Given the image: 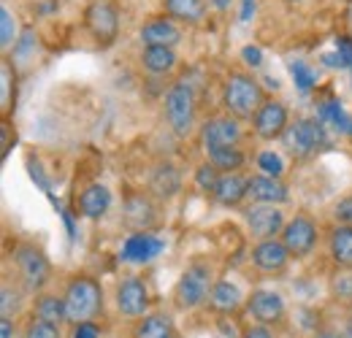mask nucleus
Here are the masks:
<instances>
[{
    "label": "nucleus",
    "instance_id": "f257e3e1",
    "mask_svg": "<svg viewBox=\"0 0 352 338\" xmlns=\"http://www.w3.org/2000/svg\"><path fill=\"white\" fill-rule=\"evenodd\" d=\"M63 297H65V311H68L71 325L92 322L103 311V287L92 276H74L68 282Z\"/></svg>",
    "mask_w": 352,
    "mask_h": 338
},
{
    "label": "nucleus",
    "instance_id": "f03ea898",
    "mask_svg": "<svg viewBox=\"0 0 352 338\" xmlns=\"http://www.w3.org/2000/svg\"><path fill=\"white\" fill-rule=\"evenodd\" d=\"M265 100L268 98H265L261 82L252 79L250 74H233L225 84V92H222L225 111L233 120H252Z\"/></svg>",
    "mask_w": 352,
    "mask_h": 338
},
{
    "label": "nucleus",
    "instance_id": "7ed1b4c3",
    "mask_svg": "<svg viewBox=\"0 0 352 338\" xmlns=\"http://www.w3.org/2000/svg\"><path fill=\"white\" fill-rule=\"evenodd\" d=\"M214 282H212V265L206 260H192L184 273L179 276L174 287V303L176 308L182 311H192L198 308L201 303L209 300V293H212Z\"/></svg>",
    "mask_w": 352,
    "mask_h": 338
},
{
    "label": "nucleus",
    "instance_id": "20e7f679",
    "mask_svg": "<svg viewBox=\"0 0 352 338\" xmlns=\"http://www.w3.org/2000/svg\"><path fill=\"white\" fill-rule=\"evenodd\" d=\"M14 265H16V273L22 279L25 293H41L52 279V262L41 252V247H36V244H28V241L16 244L14 247Z\"/></svg>",
    "mask_w": 352,
    "mask_h": 338
},
{
    "label": "nucleus",
    "instance_id": "39448f33",
    "mask_svg": "<svg viewBox=\"0 0 352 338\" xmlns=\"http://www.w3.org/2000/svg\"><path fill=\"white\" fill-rule=\"evenodd\" d=\"M166 122L179 138H184L195 125V89L187 82H176L166 92Z\"/></svg>",
    "mask_w": 352,
    "mask_h": 338
},
{
    "label": "nucleus",
    "instance_id": "423d86ee",
    "mask_svg": "<svg viewBox=\"0 0 352 338\" xmlns=\"http://www.w3.org/2000/svg\"><path fill=\"white\" fill-rule=\"evenodd\" d=\"M285 152L293 160H307L311 157L322 144H325V130H322V120H296L282 135Z\"/></svg>",
    "mask_w": 352,
    "mask_h": 338
},
{
    "label": "nucleus",
    "instance_id": "0eeeda50",
    "mask_svg": "<svg viewBox=\"0 0 352 338\" xmlns=\"http://www.w3.org/2000/svg\"><path fill=\"white\" fill-rule=\"evenodd\" d=\"M85 25L95 43L111 46L120 33V11L111 0H92L85 11Z\"/></svg>",
    "mask_w": 352,
    "mask_h": 338
},
{
    "label": "nucleus",
    "instance_id": "6e6552de",
    "mask_svg": "<svg viewBox=\"0 0 352 338\" xmlns=\"http://www.w3.org/2000/svg\"><path fill=\"white\" fill-rule=\"evenodd\" d=\"M282 244L287 247L290 257L311 254L317 247V222L307 214H296L282 230Z\"/></svg>",
    "mask_w": 352,
    "mask_h": 338
},
{
    "label": "nucleus",
    "instance_id": "1a4fd4ad",
    "mask_svg": "<svg viewBox=\"0 0 352 338\" xmlns=\"http://www.w3.org/2000/svg\"><path fill=\"white\" fill-rule=\"evenodd\" d=\"M247 227H250V233L258 238V241H268V238H276V236H282V230H285V214L282 209H276V206H268V203H255V206H250L247 212Z\"/></svg>",
    "mask_w": 352,
    "mask_h": 338
},
{
    "label": "nucleus",
    "instance_id": "9d476101",
    "mask_svg": "<svg viewBox=\"0 0 352 338\" xmlns=\"http://www.w3.org/2000/svg\"><path fill=\"white\" fill-rule=\"evenodd\" d=\"M239 141H241V125L233 117H214L201 127V144L206 155L214 149H225V146H239Z\"/></svg>",
    "mask_w": 352,
    "mask_h": 338
},
{
    "label": "nucleus",
    "instance_id": "9b49d317",
    "mask_svg": "<svg viewBox=\"0 0 352 338\" xmlns=\"http://www.w3.org/2000/svg\"><path fill=\"white\" fill-rule=\"evenodd\" d=\"M287 127H290V117H287V109L279 100H265L263 106L258 109V114L252 117V130L263 141L282 138Z\"/></svg>",
    "mask_w": 352,
    "mask_h": 338
},
{
    "label": "nucleus",
    "instance_id": "f8f14e48",
    "mask_svg": "<svg viewBox=\"0 0 352 338\" xmlns=\"http://www.w3.org/2000/svg\"><path fill=\"white\" fill-rule=\"evenodd\" d=\"M247 314L258 322V325H276L285 319V300L274 290H255L247 297Z\"/></svg>",
    "mask_w": 352,
    "mask_h": 338
},
{
    "label": "nucleus",
    "instance_id": "ddd939ff",
    "mask_svg": "<svg viewBox=\"0 0 352 338\" xmlns=\"http://www.w3.org/2000/svg\"><path fill=\"white\" fill-rule=\"evenodd\" d=\"M163 249H166V241H163V238H157V236L149 233V230H135L133 236H128V241L122 244L120 257H122L125 262H138V265H144V262H152Z\"/></svg>",
    "mask_w": 352,
    "mask_h": 338
},
{
    "label": "nucleus",
    "instance_id": "4468645a",
    "mask_svg": "<svg viewBox=\"0 0 352 338\" xmlns=\"http://www.w3.org/2000/svg\"><path fill=\"white\" fill-rule=\"evenodd\" d=\"M117 308L131 319L144 317L149 311V290H146V284L141 279H135V276L120 282V287H117Z\"/></svg>",
    "mask_w": 352,
    "mask_h": 338
},
{
    "label": "nucleus",
    "instance_id": "2eb2a0df",
    "mask_svg": "<svg viewBox=\"0 0 352 338\" xmlns=\"http://www.w3.org/2000/svg\"><path fill=\"white\" fill-rule=\"evenodd\" d=\"M252 262L258 271H265V273H276V271H285L287 260H290V252L287 247L282 244V238H268V241H258L252 247Z\"/></svg>",
    "mask_w": 352,
    "mask_h": 338
},
{
    "label": "nucleus",
    "instance_id": "dca6fc26",
    "mask_svg": "<svg viewBox=\"0 0 352 338\" xmlns=\"http://www.w3.org/2000/svg\"><path fill=\"white\" fill-rule=\"evenodd\" d=\"M250 198H252L255 203L279 206V203H285V201L290 198V192H287V184H285L282 179L258 173V176H250Z\"/></svg>",
    "mask_w": 352,
    "mask_h": 338
},
{
    "label": "nucleus",
    "instance_id": "f3484780",
    "mask_svg": "<svg viewBox=\"0 0 352 338\" xmlns=\"http://www.w3.org/2000/svg\"><path fill=\"white\" fill-rule=\"evenodd\" d=\"M220 206H239L244 198H250V179L247 176H241L239 170L236 173H222L220 176V184H217V190H214V195H212Z\"/></svg>",
    "mask_w": 352,
    "mask_h": 338
},
{
    "label": "nucleus",
    "instance_id": "a211bd4d",
    "mask_svg": "<svg viewBox=\"0 0 352 338\" xmlns=\"http://www.w3.org/2000/svg\"><path fill=\"white\" fill-rule=\"evenodd\" d=\"M109 209H111V192L106 184L85 187V192L79 195V209H76L85 219H100V216H106Z\"/></svg>",
    "mask_w": 352,
    "mask_h": 338
},
{
    "label": "nucleus",
    "instance_id": "6ab92c4d",
    "mask_svg": "<svg viewBox=\"0 0 352 338\" xmlns=\"http://www.w3.org/2000/svg\"><path fill=\"white\" fill-rule=\"evenodd\" d=\"M328 252L331 260L342 268V271H352V227L350 225H336L328 236Z\"/></svg>",
    "mask_w": 352,
    "mask_h": 338
},
{
    "label": "nucleus",
    "instance_id": "aec40b11",
    "mask_svg": "<svg viewBox=\"0 0 352 338\" xmlns=\"http://www.w3.org/2000/svg\"><path fill=\"white\" fill-rule=\"evenodd\" d=\"M179 38H182V33L171 19H152L141 27V41L146 46H171L174 49Z\"/></svg>",
    "mask_w": 352,
    "mask_h": 338
},
{
    "label": "nucleus",
    "instance_id": "412c9836",
    "mask_svg": "<svg viewBox=\"0 0 352 338\" xmlns=\"http://www.w3.org/2000/svg\"><path fill=\"white\" fill-rule=\"evenodd\" d=\"M209 308L214 314H233L239 306H241V290L233 284V282H214L212 293H209Z\"/></svg>",
    "mask_w": 352,
    "mask_h": 338
},
{
    "label": "nucleus",
    "instance_id": "4be33fe9",
    "mask_svg": "<svg viewBox=\"0 0 352 338\" xmlns=\"http://www.w3.org/2000/svg\"><path fill=\"white\" fill-rule=\"evenodd\" d=\"M33 317L41 319L46 325L63 328L68 322V311H65V297L57 295H38L33 303Z\"/></svg>",
    "mask_w": 352,
    "mask_h": 338
},
{
    "label": "nucleus",
    "instance_id": "5701e85b",
    "mask_svg": "<svg viewBox=\"0 0 352 338\" xmlns=\"http://www.w3.org/2000/svg\"><path fill=\"white\" fill-rule=\"evenodd\" d=\"M149 190L152 195H157L160 201H171L176 192L182 190V173L174 168V166H157L152 179H149Z\"/></svg>",
    "mask_w": 352,
    "mask_h": 338
},
{
    "label": "nucleus",
    "instance_id": "b1692460",
    "mask_svg": "<svg viewBox=\"0 0 352 338\" xmlns=\"http://www.w3.org/2000/svg\"><path fill=\"white\" fill-rule=\"evenodd\" d=\"M133 338H174V322H171V317L163 314V311L146 314V317H141V322L135 325Z\"/></svg>",
    "mask_w": 352,
    "mask_h": 338
},
{
    "label": "nucleus",
    "instance_id": "393cba45",
    "mask_svg": "<svg viewBox=\"0 0 352 338\" xmlns=\"http://www.w3.org/2000/svg\"><path fill=\"white\" fill-rule=\"evenodd\" d=\"M141 65L149 71V74H168L174 71L176 65V52L171 46H144L141 52Z\"/></svg>",
    "mask_w": 352,
    "mask_h": 338
},
{
    "label": "nucleus",
    "instance_id": "a878e982",
    "mask_svg": "<svg viewBox=\"0 0 352 338\" xmlns=\"http://www.w3.org/2000/svg\"><path fill=\"white\" fill-rule=\"evenodd\" d=\"M163 5H166V14L171 19L187 22V25H201L206 16L204 0H163Z\"/></svg>",
    "mask_w": 352,
    "mask_h": 338
},
{
    "label": "nucleus",
    "instance_id": "bb28decb",
    "mask_svg": "<svg viewBox=\"0 0 352 338\" xmlns=\"http://www.w3.org/2000/svg\"><path fill=\"white\" fill-rule=\"evenodd\" d=\"M209 163L220 173H236L244 166V152L239 146H225V149H214L209 152Z\"/></svg>",
    "mask_w": 352,
    "mask_h": 338
},
{
    "label": "nucleus",
    "instance_id": "cd10ccee",
    "mask_svg": "<svg viewBox=\"0 0 352 338\" xmlns=\"http://www.w3.org/2000/svg\"><path fill=\"white\" fill-rule=\"evenodd\" d=\"M125 216H128V222H131L133 227H138V230L149 227V225H152V219H155L152 206H149V201H146L144 195H138V198H131V201H128Z\"/></svg>",
    "mask_w": 352,
    "mask_h": 338
},
{
    "label": "nucleus",
    "instance_id": "c85d7f7f",
    "mask_svg": "<svg viewBox=\"0 0 352 338\" xmlns=\"http://www.w3.org/2000/svg\"><path fill=\"white\" fill-rule=\"evenodd\" d=\"M317 114H320V120H322V122H331V125L336 127L339 133H350V130H352L350 117L342 111L339 100H325V103H320Z\"/></svg>",
    "mask_w": 352,
    "mask_h": 338
},
{
    "label": "nucleus",
    "instance_id": "c756f323",
    "mask_svg": "<svg viewBox=\"0 0 352 338\" xmlns=\"http://www.w3.org/2000/svg\"><path fill=\"white\" fill-rule=\"evenodd\" d=\"M220 176H222L220 170L206 160L204 166H198V170H195V187H198L201 192L214 195V190H217V184H220Z\"/></svg>",
    "mask_w": 352,
    "mask_h": 338
},
{
    "label": "nucleus",
    "instance_id": "7c9ffc66",
    "mask_svg": "<svg viewBox=\"0 0 352 338\" xmlns=\"http://www.w3.org/2000/svg\"><path fill=\"white\" fill-rule=\"evenodd\" d=\"M255 166H258V170H261L263 176H276V179H282V173H285V163H282V157H279L274 149L261 152V155L255 157Z\"/></svg>",
    "mask_w": 352,
    "mask_h": 338
},
{
    "label": "nucleus",
    "instance_id": "2f4dec72",
    "mask_svg": "<svg viewBox=\"0 0 352 338\" xmlns=\"http://www.w3.org/2000/svg\"><path fill=\"white\" fill-rule=\"evenodd\" d=\"M287 68H290V74H293V82H296V87H298L301 92H309V89L314 87L317 76H314V71L309 68L304 60H293Z\"/></svg>",
    "mask_w": 352,
    "mask_h": 338
},
{
    "label": "nucleus",
    "instance_id": "473e14b6",
    "mask_svg": "<svg viewBox=\"0 0 352 338\" xmlns=\"http://www.w3.org/2000/svg\"><path fill=\"white\" fill-rule=\"evenodd\" d=\"M36 43H38V38H36L33 27H25L22 36L14 41V63L16 60H30L36 54Z\"/></svg>",
    "mask_w": 352,
    "mask_h": 338
},
{
    "label": "nucleus",
    "instance_id": "72a5a7b5",
    "mask_svg": "<svg viewBox=\"0 0 352 338\" xmlns=\"http://www.w3.org/2000/svg\"><path fill=\"white\" fill-rule=\"evenodd\" d=\"M331 295L342 303H352V271H342L331 279Z\"/></svg>",
    "mask_w": 352,
    "mask_h": 338
},
{
    "label": "nucleus",
    "instance_id": "f704fd0d",
    "mask_svg": "<svg viewBox=\"0 0 352 338\" xmlns=\"http://www.w3.org/2000/svg\"><path fill=\"white\" fill-rule=\"evenodd\" d=\"M19 303H22L19 290H11V284L6 282V284H3V295H0V311H3V317L11 319V314L19 311Z\"/></svg>",
    "mask_w": 352,
    "mask_h": 338
},
{
    "label": "nucleus",
    "instance_id": "c9c22d12",
    "mask_svg": "<svg viewBox=\"0 0 352 338\" xmlns=\"http://www.w3.org/2000/svg\"><path fill=\"white\" fill-rule=\"evenodd\" d=\"M22 338H63L60 336V328H54V325H46L41 319H30L28 322V328H25V336Z\"/></svg>",
    "mask_w": 352,
    "mask_h": 338
},
{
    "label": "nucleus",
    "instance_id": "e433bc0d",
    "mask_svg": "<svg viewBox=\"0 0 352 338\" xmlns=\"http://www.w3.org/2000/svg\"><path fill=\"white\" fill-rule=\"evenodd\" d=\"M16 33V27H14V22H11V11L3 5L0 8V43H3V49H8L11 41H16L19 36H14Z\"/></svg>",
    "mask_w": 352,
    "mask_h": 338
},
{
    "label": "nucleus",
    "instance_id": "4c0bfd02",
    "mask_svg": "<svg viewBox=\"0 0 352 338\" xmlns=\"http://www.w3.org/2000/svg\"><path fill=\"white\" fill-rule=\"evenodd\" d=\"M0 74H3V111H8L11 109V79H14V65H11V60L6 57L3 60V65H0Z\"/></svg>",
    "mask_w": 352,
    "mask_h": 338
},
{
    "label": "nucleus",
    "instance_id": "58836bf2",
    "mask_svg": "<svg viewBox=\"0 0 352 338\" xmlns=\"http://www.w3.org/2000/svg\"><path fill=\"white\" fill-rule=\"evenodd\" d=\"M336 60H339V68H350L352 71V38L344 36L336 41Z\"/></svg>",
    "mask_w": 352,
    "mask_h": 338
},
{
    "label": "nucleus",
    "instance_id": "ea45409f",
    "mask_svg": "<svg viewBox=\"0 0 352 338\" xmlns=\"http://www.w3.org/2000/svg\"><path fill=\"white\" fill-rule=\"evenodd\" d=\"M333 219H336V225H350L352 227V195L342 198L333 206Z\"/></svg>",
    "mask_w": 352,
    "mask_h": 338
},
{
    "label": "nucleus",
    "instance_id": "a19ab883",
    "mask_svg": "<svg viewBox=\"0 0 352 338\" xmlns=\"http://www.w3.org/2000/svg\"><path fill=\"white\" fill-rule=\"evenodd\" d=\"M100 325L92 319V322H76L71 328V338H100Z\"/></svg>",
    "mask_w": 352,
    "mask_h": 338
},
{
    "label": "nucleus",
    "instance_id": "79ce46f5",
    "mask_svg": "<svg viewBox=\"0 0 352 338\" xmlns=\"http://www.w3.org/2000/svg\"><path fill=\"white\" fill-rule=\"evenodd\" d=\"M241 57H244V63H247L250 68H261V65H263V52H261L258 46H244V49H241Z\"/></svg>",
    "mask_w": 352,
    "mask_h": 338
},
{
    "label": "nucleus",
    "instance_id": "37998d69",
    "mask_svg": "<svg viewBox=\"0 0 352 338\" xmlns=\"http://www.w3.org/2000/svg\"><path fill=\"white\" fill-rule=\"evenodd\" d=\"M255 8H258V0H241V8H239V22H250L255 16Z\"/></svg>",
    "mask_w": 352,
    "mask_h": 338
},
{
    "label": "nucleus",
    "instance_id": "c03bdc74",
    "mask_svg": "<svg viewBox=\"0 0 352 338\" xmlns=\"http://www.w3.org/2000/svg\"><path fill=\"white\" fill-rule=\"evenodd\" d=\"M241 338H274V333H271L265 325H258V322H255V325H250V328L244 330Z\"/></svg>",
    "mask_w": 352,
    "mask_h": 338
},
{
    "label": "nucleus",
    "instance_id": "a18cd8bd",
    "mask_svg": "<svg viewBox=\"0 0 352 338\" xmlns=\"http://www.w3.org/2000/svg\"><path fill=\"white\" fill-rule=\"evenodd\" d=\"M0 338H14V322L8 317H0Z\"/></svg>",
    "mask_w": 352,
    "mask_h": 338
},
{
    "label": "nucleus",
    "instance_id": "49530a36",
    "mask_svg": "<svg viewBox=\"0 0 352 338\" xmlns=\"http://www.w3.org/2000/svg\"><path fill=\"white\" fill-rule=\"evenodd\" d=\"M314 338H342V336L333 333V330H320V333H314Z\"/></svg>",
    "mask_w": 352,
    "mask_h": 338
},
{
    "label": "nucleus",
    "instance_id": "de8ad7c7",
    "mask_svg": "<svg viewBox=\"0 0 352 338\" xmlns=\"http://www.w3.org/2000/svg\"><path fill=\"white\" fill-rule=\"evenodd\" d=\"M214 5H217V8H220V11H225V8H228V5H230V0H214Z\"/></svg>",
    "mask_w": 352,
    "mask_h": 338
},
{
    "label": "nucleus",
    "instance_id": "09e8293b",
    "mask_svg": "<svg viewBox=\"0 0 352 338\" xmlns=\"http://www.w3.org/2000/svg\"><path fill=\"white\" fill-rule=\"evenodd\" d=\"M293 3H296V0H293Z\"/></svg>",
    "mask_w": 352,
    "mask_h": 338
},
{
    "label": "nucleus",
    "instance_id": "8fccbe9b",
    "mask_svg": "<svg viewBox=\"0 0 352 338\" xmlns=\"http://www.w3.org/2000/svg\"><path fill=\"white\" fill-rule=\"evenodd\" d=\"M350 133H352V130H350Z\"/></svg>",
    "mask_w": 352,
    "mask_h": 338
}]
</instances>
